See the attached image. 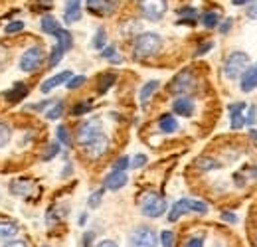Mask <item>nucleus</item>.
<instances>
[{"instance_id": "obj_28", "label": "nucleus", "mask_w": 257, "mask_h": 247, "mask_svg": "<svg viewBox=\"0 0 257 247\" xmlns=\"http://www.w3.org/2000/svg\"><path fill=\"white\" fill-rule=\"evenodd\" d=\"M56 135H58V141L65 145V147H69L71 145V139H69V133H67V129H65L64 125H60L58 129H56Z\"/></svg>"}, {"instance_id": "obj_24", "label": "nucleus", "mask_w": 257, "mask_h": 247, "mask_svg": "<svg viewBox=\"0 0 257 247\" xmlns=\"http://www.w3.org/2000/svg\"><path fill=\"white\" fill-rule=\"evenodd\" d=\"M64 54H65V50L58 44V46H54V50H52V54H50V67H56L58 63L62 62V58H64Z\"/></svg>"}, {"instance_id": "obj_52", "label": "nucleus", "mask_w": 257, "mask_h": 247, "mask_svg": "<svg viewBox=\"0 0 257 247\" xmlns=\"http://www.w3.org/2000/svg\"><path fill=\"white\" fill-rule=\"evenodd\" d=\"M46 247H48V245H46Z\"/></svg>"}, {"instance_id": "obj_51", "label": "nucleus", "mask_w": 257, "mask_h": 247, "mask_svg": "<svg viewBox=\"0 0 257 247\" xmlns=\"http://www.w3.org/2000/svg\"><path fill=\"white\" fill-rule=\"evenodd\" d=\"M249 135H251V137H253V139L257 141V131H249Z\"/></svg>"}, {"instance_id": "obj_17", "label": "nucleus", "mask_w": 257, "mask_h": 247, "mask_svg": "<svg viewBox=\"0 0 257 247\" xmlns=\"http://www.w3.org/2000/svg\"><path fill=\"white\" fill-rule=\"evenodd\" d=\"M87 8L97 16H103L113 10V2L111 0H87Z\"/></svg>"}, {"instance_id": "obj_43", "label": "nucleus", "mask_w": 257, "mask_h": 247, "mask_svg": "<svg viewBox=\"0 0 257 247\" xmlns=\"http://www.w3.org/2000/svg\"><path fill=\"white\" fill-rule=\"evenodd\" d=\"M184 247H204V237H190Z\"/></svg>"}, {"instance_id": "obj_45", "label": "nucleus", "mask_w": 257, "mask_h": 247, "mask_svg": "<svg viewBox=\"0 0 257 247\" xmlns=\"http://www.w3.org/2000/svg\"><path fill=\"white\" fill-rule=\"evenodd\" d=\"M222 219L227 221V223H235V221H237V216H235V214H229V212H224V214H222Z\"/></svg>"}, {"instance_id": "obj_38", "label": "nucleus", "mask_w": 257, "mask_h": 247, "mask_svg": "<svg viewBox=\"0 0 257 247\" xmlns=\"http://www.w3.org/2000/svg\"><path fill=\"white\" fill-rule=\"evenodd\" d=\"M24 30V22H10L8 26H6V34H18V32Z\"/></svg>"}, {"instance_id": "obj_37", "label": "nucleus", "mask_w": 257, "mask_h": 247, "mask_svg": "<svg viewBox=\"0 0 257 247\" xmlns=\"http://www.w3.org/2000/svg\"><path fill=\"white\" fill-rule=\"evenodd\" d=\"M101 56L103 58H109V60H113V62L117 63V62H121V58L117 56V52H115V48H105L103 52H101Z\"/></svg>"}, {"instance_id": "obj_40", "label": "nucleus", "mask_w": 257, "mask_h": 247, "mask_svg": "<svg viewBox=\"0 0 257 247\" xmlns=\"http://www.w3.org/2000/svg\"><path fill=\"white\" fill-rule=\"evenodd\" d=\"M212 48H214V42H204V44H202V46L198 48V52H196V56L200 58V56H204V54H208V52H210Z\"/></svg>"}, {"instance_id": "obj_14", "label": "nucleus", "mask_w": 257, "mask_h": 247, "mask_svg": "<svg viewBox=\"0 0 257 247\" xmlns=\"http://www.w3.org/2000/svg\"><path fill=\"white\" fill-rule=\"evenodd\" d=\"M172 111L176 115H182V117H190L194 113V103L192 99L188 97H178L174 103H172Z\"/></svg>"}, {"instance_id": "obj_39", "label": "nucleus", "mask_w": 257, "mask_h": 247, "mask_svg": "<svg viewBox=\"0 0 257 247\" xmlns=\"http://www.w3.org/2000/svg\"><path fill=\"white\" fill-rule=\"evenodd\" d=\"M89 109H91V103H79V105L73 107L71 113H73V115H83V113H87Z\"/></svg>"}, {"instance_id": "obj_30", "label": "nucleus", "mask_w": 257, "mask_h": 247, "mask_svg": "<svg viewBox=\"0 0 257 247\" xmlns=\"http://www.w3.org/2000/svg\"><path fill=\"white\" fill-rule=\"evenodd\" d=\"M58 153H60V143H50L46 153H44V160H52Z\"/></svg>"}, {"instance_id": "obj_32", "label": "nucleus", "mask_w": 257, "mask_h": 247, "mask_svg": "<svg viewBox=\"0 0 257 247\" xmlns=\"http://www.w3.org/2000/svg\"><path fill=\"white\" fill-rule=\"evenodd\" d=\"M161 243H162V247H174V233H172V231H162Z\"/></svg>"}, {"instance_id": "obj_42", "label": "nucleus", "mask_w": 257, "mask_h": 247, "mask_svg": "<svg viewBox=\"0 0 257 247\" xmlns=\"http://www.w3.org/2000/svg\"><path fill=\"white\" fill-rule=\"evenodd\" d=\"M255 107H249L247 109V113H245V123L249 125V127H253L255 125Z\"/></svg>"}, {"instance_id": "obj_9", "label": "nucleus", "mask_w": 257, "mask_h": 247, "mask_svg": "<svg viewBox=\"0 0 257 247\" xmlns=\"http://www.w3.org/2000/svg\"><path fill=\"white\" fill-rule=\"evenodd\" d=\"M192 87H194V75L190 69L178 73L174 77V81L170 83V91L174 93V95H186Z\"/></svg>"}, {"instance_id": "obj_48", "label": "nucleus", "mask_w": 257, "mask_h": 247, "mask_svg": "<svg viewBox=\"0 0 257 247\" xmlns=\"http://www.w3.org/2000/svg\"><path fill=\"white\" fill-rule=\"evenodd\" d=\"M229 26H231V20H225L224 24L220 26V32H222V34H225V32L229 30Z\"/></svg>"}, {"instance_id": "obj_35", "label": "nucleus", "mask_w": 257, "mask_h": 247, "mask_svg": "<svg viewBox=\"0 0 257 247\" xmlns=\"http://www.w3.org/2000/svg\"><path fill=\"white\" fill-rule=\"evenodd\" d=\"M93 48L95 50H103L105 48V32L103 30H97L95 38H93Z\"/></svg>"}, {"instance_id": "obj_7", "label": "nucleus", "mask_w": 257, "mask_h": 247, "mask_svg": "<svg viewBox=\"0 0 257 247\" xmlns=\"http://www.w3.org/2000/svg\"><path fill=\"white\" fill-rule=\"evenodd\" d=\"M44 62V52H42V48H28L24 54H22V58H20V69L22 71H26V73H32L36 71L40 65Z\"/></svg>"}, {"instance_id": "obj_6", "label": "nucleus", "mask_w": 257, "mask_h": 247, "mask_svg": "<svg viewBox=\"0 0 257 247\" xmlns=\"http://www.w3.org/2000/svg\"><path fill=\"white\" fill-rule=\"evenodd\" d=\"M139 8L147 20L157 22L164 16L168 4H166V0H139Z\"/></svg>"}, {"instance_id": "obj_50", "label": "nucleus", "mask_w": 257, "mask_h": 247, "mask_svg": "<svg viewBox=\"0 0 257 247\" xmlns=\"http://www.w3.org/2000/svg\"><path fill=\"white\" fill-rule=\"evenodd\" d=\"M235 6H241V4H245V2H249V0H231Z\"/></svg>"}, {"instance_id": "obj_3", "label": "nucleus", "mask_w": 257, "mask_h": 247, "mask_svg": "<svg viewBox=\"0 0 257 247\" xmlns=\"http://www.w3.org/2000/svg\"><path fill=\"white\" fill-rule=\"evenodd\" d=\"M208 214V206L200 200H190V198H182L178 200L174 206H170V214H168V221H178V217L184 214Z\"/></svg>"}, {"instance_id": "obj_1", "label": "nucleus", "mask_w": 257, "mask_h": 247, "mask_svg": "<svg viewBox=\"0 0 257 247\" xmlns=\"http://www.w3.org/2000/svg\"><path fill=\"white\" fill-rule=\"evenodd\" d=\"M162 48V38L155 32H145L135 40V56L137 58H153Z\"/></svg>"}, {"instance_id": "obj_49", "label": "nucleus", "mask_w": 257, "mask_h": 247, "mask_svg": "<svg viewBox=\"0 0 257 247\" xmlns=\"http://www.w3.org/2000/svg\"><path fill=\"white\" fill-rule=\"evenodd\" d=\"M85 219H87V216L81 214V216H79V225H85Z\"/></svg>"}, {"instance_id": "obj_31", "label": "nucleus", "mask_w": 257, "mask_h": 247, "mask_svg": "<svg viewBox=\"0 0 257 247\" xmlns=\"http://www.w3.org/2000/svg\"><path fill=\"white\" fill-rule=\"evenodd\" d=\"M85 83V75H71V79L67 81V89H77V87H81Z\"/></svg>"}, {"instance_id": "obj_18", "label": "nucleus", "mask_w": 257, "mask_h": 247, "mask_svg": "<svg viewBox=\"0 0 257 247\" xmlns=\"http://www.w3.org/2000/svg\"><path fill=\"white\" fill-rule=\"evenodd\" d=\"M18 231H20L18 223H14V221H0V243L12 239Z\"/></svg>"}, {"instance_id": "obj_44", "label": "nucleus", "mask_w": 257, "mask_h": 247, "mask_svg": "<svg viewBox=\"0 0 257 247\" xmlns=\"http://www.w3.org/2000/svg\"><path fill=\"white\" fill-rule=\"evenodd\" d=\"M247 16H249L251 20H257V0H253V2L249 4V8H247Z\"/></svg>"}, {"instance_id": "obj_34", "label": "nucleus", "mask_w": 257, "mask_h": 247, "mask_svg": "<svg viewBox=\"0 0 257 247\" xmlns=\"http://www.w3.org/2000/svg\"><path fill=\"white\" fill-rule=\"evenodd\" d=\"M10 141V129L4 123H0V149Z\"/></svg>"}, {"instance_id": "obj_33", "label": "nucleus", "mask_w": 257, "mask_h": 247, "mask_svg": "<svg viewBox=\"0 0 257 247\" xmlns=\"http://www.w3.org/2000/svg\"><path fill=\"white\" fill-rule=\"evenodd\" d=\"M128 166H131V160H128V156H121V158H117V160H115V164H113V170H127Z\"/></svg>"}, {"instance_id": "obj_16", "label": "nucleus", "mask_w": 257, "mask_h": 247, "mask_svg": "<svg viewBox=\"0 0 257 247\" xmlns=\"http://www.w3.org/2000/svg\"><path fill=\"white\" fill-rule=\"evenodd\" d=\"M243 103H235L229 107V119H231V129H241L245 125V117H243Z\"/></svg>"}, {"instance_id": "obj_4", "label": "nucleus", "mask_w": 257, "mask_h": 247, "mask_svg": "<svg viewBox=\"0 0 257 247\" xmlns=\"http://www.w3.org/2000/svg\"><path fill=\"white\" fill-rule=\"evenodd\" d=\"M166 200L157 192H147L141 200V212L147 217H161L166 212Z\"/></svg>"}, {"instance_id": "obj_10", "label": "nucleus", "mask_w": 257, "mask_h": 247, "mask_svg": "<svg viewBox=\"0 0 257 247\" xmlns=\"http://www.w3.org/2000/svg\"><path fill=\"white\" fill-rule=\"evenodd\" d=\"M85 151H87V155L91 156L93 160H97V158H101V156L107 153V149H109V139L101 133L99 137H95L87 147H83Z\"/></svg>"}, {"instance_id": "obj_26", "label": "nucleus", "mask_w": 257, "mask_h": 247, "mask_svg": "<svg viewBox=\"0 0 257 247\" xmlns=\"http://www.w3.org/2000/svg\"><path fill=\"white\" fill-rule=\"evenodd\" d=\"M218 22H220V16H218L216 12H206V14L202 16V24H204L206 28H214V26H218Z\"/></svg>"}, {"instance_id": "obj_21", "label": "nucleus", "mask_w": 257, "mask_h": 247, "mask_svg": "<svg viewBox=\"0 0 257 247\" xmlns=\"http://www.w3.org/2000/svg\"><path fill=\"white\" fill-rule=\"evenodd\" d=\"M54 36L58 38V44H60V46L64 48L65 52H67V50H69V48L73 46V40H71V34H69V32H67V30H64V28H58V30H56V34H54Z\"/></svg>"}, {"instance_id": "obj_25", "label": "nucleus", "mask_w": 257, "mask_h": 247, "mask_svg": "<svg viewBox=\"0 0 257 247\" xmlns=\"http://www.w3.org/2000/svg\"><path fill=\"white\" fill-rule=\"evenodd\" d=\"M62 113H64V103H62V101H56V103L50 107V111L46 113V117H48L50 121H56V119L62 117Z\"/></svg>"}, {"instance_id": "obj_23", "label": "nucleus", "mask_w": 257, "mask_h": 247, "mask_svg": "<svg viewBox=\"0 0 257 247\" xmlns=\"http://www.w3.org/2000/svg\"><path fill=\"white\" fill-rule=\"evenodd\" d=\"M60 26H58V20L54 18V16H44L42 18V30L46 32V34H56V30H58Z\"/></svg>"}, {"instance_id": "obj_41", "label": "nucleus", "mask_w": 257, "mask_h": 247, "mask_svg": "<svg viewBox=\"0 0 257 247\" xmlns=\"http://www.w3.org/2000/svg\"><path fill=\"white\" fill-rule=\"evenodd\" d=\"M145 164H147V156L145 155H137L135 156V160L131 162V166H133V168H143Z\"/></svg>"}, {"instance_id": "obj_36", "label": "nucleus", "mask_w": 257, "mask_h": 247, "mask_svg": "<svg viewBox=\"0 0 257 247\" xmlns=\"http://www.w3.org/2000/svg\"><path fill=\"white\" fill-rule=\"evenodd\" d=\"M101 200H103V190H97V192H93V194L89 196V200H87V204H89L91 208H97V206L101 204Z\"/></svg>"}, {"instance_id": "obj_12", "label": "nucleus", "mask_w": 257, "mask_h": 247, "mask_svg": "<svg viewBox=\"0 0 257 247\" xmlns=\"http://www.w3.org/2000/svg\"><path fill=\"white\" fill-rule=\"evenodd\" d=\"M79 18H81V4H79V0H69L65 4L64 20L67 24H75V22H79Z\"/></svg>"}, {"instance_id": "obj_15", "label": "nucleus", "mask_w": 257, "mask_h": 247, "mask_svg": "<svg viewBox=\"0 0 257 247\" xmlns=\"http://www.w3.org/2000/svg\"><path fill=\"white\" fill-rule=\"evenodd\" d=\"M67 79H71V71H62V73H58V75L46 79V81L42 83V93H50L52 89H56L58 85L67 83Z\"/></svg>"}, {"instance_id": "obj_27", "label": "nucleus", "mask_w": 257, "mask_h": 247, "mask_svg": "<svg viewBox=\"0 0 257 247\" xmlns=\"http://www.w3.org/2000/svg\"><path fill=\"white\" fill-rule=\"evenodd\" d=\"M196 166H198V168H202V170H210V168H220V164H218L216 160L208 158V156H202V158H198V160H196Z\"/></svg>"}, {"instance_id": "obj_19", "label": "nucleus", "mask_w": 257, "mask_h": 247, "mask_svg": "<svg viewBox=\"0 0 257 247\" xmlns=\"http://www.w3.org/2000/svg\"><path fill=\"white\" fill-rule=\"evenodd\" d=\"M26 95H28V87H26L24 83H16L10 91L6 93V99H8L10 103H18V101H22Z\"/></svg>"}, {"instance_id": "obj_2", "label": "nucleus", "mask_w": 257, "mask_h": 247, "mask_svg": "<svg viewBox=\"0 0 257 247\" xmlns=\"http://www.w3.org/2000/svg\"><path fill=\"white\" fill-rule=\"evenodd\" d=\"M249 67V56L243 52H231L224 63V75L227 79H239Z\"/></svg>"}, {"instance_id": "obj_46", "label": "nucleus", "mask_w": 257, "mask_h": 247, "mask_svg": "<svg viewBox=\"0 0 257 247\" xmlns=\"http://www.w3.org/2000/svg\"><path fill=\"white\" fill-rule=\"evenodd\" d=\"M4 247H28L26 241H10V243H6Z\"/></svg>"}, {"instance_id": "obj_5", "label": "nucleus", "mask_w": 257, "mask_h": 247, "mask_svg": "<svg viewBox=\"0 0 257 247\" xmlns=\"http://www.w3.org/2000/svg\"><path fill=\"white\" fill-rule=\"evenodd\" d=\"M128 245L131 247H157L159 245V235L153 227H147V225H141L137 227L131 237H128Z\"/></svg>"}, {"instance_id": "obj_11", "label": "nucleus", "mask_w": 257, "mask_h": 247, "mask_svg": "<svg viewBox=\"0 0 257 247\" xmlns=\"http://www.w3.org/2000/svg\"><path fill=\"white\" fill-rule=\"evenodd\" d=\"M127 182H128V178H127V174H125V170H113V172L107 174V178H105V188H107V190H121Z\"/></svg>"}, {"instance_id": "obj_13", "label": "nucleus", "mask_w": 257, "mask_h": 247, "mask_svg": "<svg viewBox=\"0 0 257 247\" xmlns=\"http://www.w3.org/2000/svg\"><path fill=\"white\" fill-rule=\"evenodd\" d=\"M255 87H257V63L251 65V67H247L245 73L241 75V91L249 93L253 91Z\"/></svg>"}, {"instance_id": "obj_8", "label": "nucleus", "mask_w": 257, "mask_h": 247, "mask_svg": "<svg viewBox=\"0 0 257 247\" xmlns=\"http://www.w3.org/2000/svg\"><path fill=\"white\" fill-rule=\"evenodd\" d=\"M99 135H101V121L99 119H91V121L83 123L77 129V143L81 147H87Z\"/></svg>"}, {"instance_id": "obj_22", "label": "nucleus", "mask_w": 257, "mask_h": 247, "mask_svg": "<svg viewBox=\"0 0 257 247\" xmlns=\"http://www.w3.org/2000/svg\"><path fill=\"white\" fill-rule=\"evenodd\" d=\"M159 87H161V83H159L157 79H153V81L145 83V85H143V89H141V101H143V103H147V99H149L153 93L157 91Z\"/></svg>"}, {"instance_id": "obj_29", "label": "nucleus", "mask_w": 257, "mask_h": 247, "mask_svg": "<svg viewBox=\"0 0 257 247\" xmlns=\"http://www.w3.org/2000/svg\"><path fill=\"white\" fill-rule=\"evenodd\" d=\"M115 83V75L113 73H107V75H103V81L99 83V93H105L111 85Z\"/></svg>"}, {"instance_id": "obj_20", "label": "nucleus", "mask_w": 257, "mask_h": 247, "mask_svg": "<svg viewBox=\"0 0 257 247\" xmlns=\"http://www.w3.org/2000/svg\"><path fill=\"white\" fill-rule=\"evenodd\" d=\"M159 129H161L164 135L176 133V131H178V121H176L172 115H162L161 121H159Z\"/></svg>"}, {"instance_id": "obj_47", "label": "nucleus", "mask_w": 257, "mask_h": 247, "mask_svg": "<svg viewBox=\"0 0 257 247\" xmlns=\"http://www.w3.org/2000/svg\"><path fill=\"white\" fill-rule=\"evenodd\" d=\"M97 247H119V245H117L115 241H111V239H105V241H101Z\"/></svg>"}]
</instances>
